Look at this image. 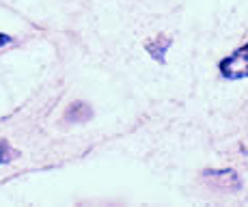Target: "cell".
I'll return each instance as SVG.
<instances>
[{"instance_id":"cell-5","label":"cell","mask_w":248,"mask_h":207,"mask_svg":"<svg viewBox=\"0 0 248 207\" xmlns=\"http://www.w3.org/2000/svg\"><path fill=\"white\" fill-rule=\"evenodd\" d=\"M13 39H11V37H9V35H4V32H0V48H2V46H9V43H11Z\"/></svg>"},{"instance_id":"cell-1","label":"cell","mask_w":248,"mask_h":207,"mask_svg":"<svg viewBox=\"0 0 248 207\" xmlns=\"http://www.w3.org/2000/svg\"><path fill=\"white\" fill-rule=\"evenodd\" d=\"M220 76L225 80H246L248 78V43L237 48L233 54L218 63Z\"/></svg>"},{"instance_id":"cell-2","label":"cell","mask_w":248,"mask_h":207,"mask_svg":"<svg viewBox=\"0 0 248 207\" xmlns=\"http://www.w3.org/2000/svg\"><path fill=\"white\" fill-rule=\"evenodd\" d=\"M170 43H173V41H170L166 35H158L155 39L147 41V52L151 54V59H155L160 65H164V63H166V52H169Z\"/></svg>"},{"instance_id":"cell-3","label":"cell","mask_w":248,"mask_h":207,"mask_svg":"<svg viewBox=\"0 0 248 207\" xmlns=\"http://www.w3.org/2000/svg\"><path fill=\"white\" fill-rule=\"evenodd\" d=\"M93 117V110H91L89 104L84 102H74L69 106L67 114H65V119H67L69 123H80V121H89V119Z\"/></svg>"},{"instance_id":"cell-4","label":"cell","mask_w":248,"mask_h":207,"mask_svg":"<svg viewBox=\"0 0 248 207\" xmlns=\"http://www.w3.org/2000/svg\"><path fill=\"white\" fill-rule=\"evenodd\" d=\"M13 158H16V151H13L4 141H0V164H7V162H11Z\"/></svg>"}]
</instances>
